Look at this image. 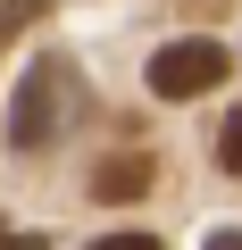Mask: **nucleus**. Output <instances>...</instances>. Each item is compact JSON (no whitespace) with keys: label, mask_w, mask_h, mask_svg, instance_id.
I'll use <instances>...</instances> for the list:
<instances>
[{"label":"nucleus","mask_w":242,"mask_h":250,"mask_svg":"<svg viewBox=\"0 0 242 250\" xmlns=\"http://www.w3.org/2000/svg\"><path fill=\"white\" fill-rule=\"evenodd\" d=\"M217 167H225V175H242V108L217 125Z\"/></svg>","instance_id":"4"},{"label":"nucleus","mask_w":242,"mask_h":250,"mask_svg":"<svg viewBox=\"0 0 242 250\" xmlns=\"http://www.w3.org/2000/svg\"><path fill=\"white\" fill-rule=\"evenodd\" d=\"M209 250H242V225H217V233H209Z\"/></svg>","instance_id":"8"},{"label":"nucleus","mask_w":242,"mask_h":250,"mask_svg":"<svg viewBox=\"0 0 242 250\" xmlns=\"http://www.w3.org/2000/svg\"><path fill=\"white\" fill-rule=\"evenodd\" d=\"M225 83V50L217 42H167L159 59H151V92L159 100H200V92H217Z\"/></svg>","instance_id":"2"},{"label":"nucleus","mask_w":242,"mask_h":250,"mask_svg":"<svg viewBox=\"0 0 242 250\" xmlns=\"http://www.w3.org/2000/svg\"><path fill=\"white\" fill-rule=\"evenodd\" d=\"M0 250H42V242H34V233H17L9 217H0Z\"/></svg>","instance_id":"7"},{"label":"nucleus","mask_w":242,"mask_h":250,"mask_svg":"<svg viewBox=\"0 0 242 250\" xmlns=\"http://www.w3.org/2000/svg\"><path fill=\"white\" fill-rule=\"evenodd\" d=\"M151 175H159V167H151L142 150H117V159H100L92 192H100V200H142V192H151Z\"/></svg>","instance_id":"3"},{"label":"nucleus","mask_w":242,"mask_h":250,"mask_svg":"<svg viewBox=\"0 0 242 250\" xmlns=\"http://www.w3.org/2000/svg\"><path fill=\"white\" fill-rule=\"evenodd\" d=\"M50 9H42V0H0V42H9L17 25H42Z\"/></svg>","instance_id":"5"},{"label":"nucleus","mask_w":242,"mask_h":250,"mask_svg":"<svg viewBox=\"0 0 242 250\" xmlns=\"http://www.w3.org/2000/svg\"><path fill=\"white\" fill-rule=\"evenodd\" d=\"M92 250H159V233H100Z\"/></svg>","instance_id":"6"},{"label":"nucleus","mask_w":242,"mask_h":250,"mask_svg":"<svg viewBox=\"0 0 242 250\" xmlns=\"http://www.w3.org/2000/svg\"><path fill=\"white\" fill-rule=\"evenodd\" d=\"M75 100H84V75H75V59L42 50V59L25 67V83H17V100H9V150H50V142L67 134Z\"/></svg>","instance_id":"1"}]
</instances>
